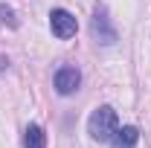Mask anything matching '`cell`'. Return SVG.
Segmentation results:
<instances>
[{"label": "cell", "mask_w": 151, "mask_h": 148, "mask_svg": "<svg viewBox=\"0 0 151 148\" xmlns=\"http://www.w3.org/2000/svg\"><path fill=\"white\" fill-rule=\"evenodd\" d=\"M78 84H81V75H78L76 67H61V70L55 73V90L61 93V96L76 93V90H78Z\"/></svg>", "instance_id": "3957f363"}, {"label": "cell", "mask_w": 151, "mask_h": 148, "mask_svg": "<svg viewBox=\"0 0 151 148\" xmlns=\"http://www.w3.org/2000/svg\"><path fill=\"white\" fill-rule=\"evenodd\" d=\"M137 139H139V131L134 128V125H125V128H116L111 142H113V148H134Z\"/></svg>", "instance_id": "5b68a950"}, {"label": "cell", "mask_w": 151, "mask_h": 148, "mask_svg": "<svg viewBox=\"0 0 151 148\" xmlns=\"http://www.w3.org/2000/svg\"><path fill=\"white\" fill-rule=\"evenodd\" d=\"M119 128V119H116V111L108 108V105H102V108H96L90 113V122H87V131H90V137L99 139V142H111L113 134Z\"/></svg>", "instance_id": "6da1fadb"}, {"label": "cell", "mask_w": 151, "mask_h": 148, "mask_svg": "<svg viewBox=\"0 0 151 148\" xmlns=\"http://www.w3.org/2000/svg\"><path fill=\"white\" fill-rule=\"evenodd\" d=\"M50 26H52V35L61 38V41L73 38V35H76V29H78L76 18L67 12V9H52V15H50Z\"/></svg>", "instance_id": "7a4b0ae2"}, {"label": "cell", "mask_w": 151, "mask_h": 148, "mask_svg": "<svg viewBox=\"0 0 151 148\" xmlns=\"http://www.w3.org/2000/svg\"><path fill=\"white\" fill-rule=\"evenodd\" d=\"M0 15H3V20H9V23H12V26H15V20H12V12H9V9H6V6H0Z\"/></svg>", "instance_id": "52a82bcc"}, {"label": "cell", "mask_w": 151, "mask_h": 148, "mask_svg": "<svg viewBox=\"0 0 151 148\" xmlns=\"http://www.w3.org/2000/svg\"><path fill=\"white\" fill-rule=\"evenodd\" d=\"M23 145H26V148H44V145H47V137H44L41 125H29V128H26Z\"/></svg>", "instance_id": "8992f818"}, {"label": "cell", "mask_w": 151, "mask_h": 148, "mask_svg": "<svg viewBox=\"0 0 151 148\" xmlns=\"http://www.w3.org/2000/svg\"><path fill=\"white\" fill-rule=\"evenodd\" d=\"M93 35L99 38L102 44H113V41H116V29L108 23V15H105L102 9L93 15Z\"/></svg>", "instance_id": "277c9868"}]
</instances>
